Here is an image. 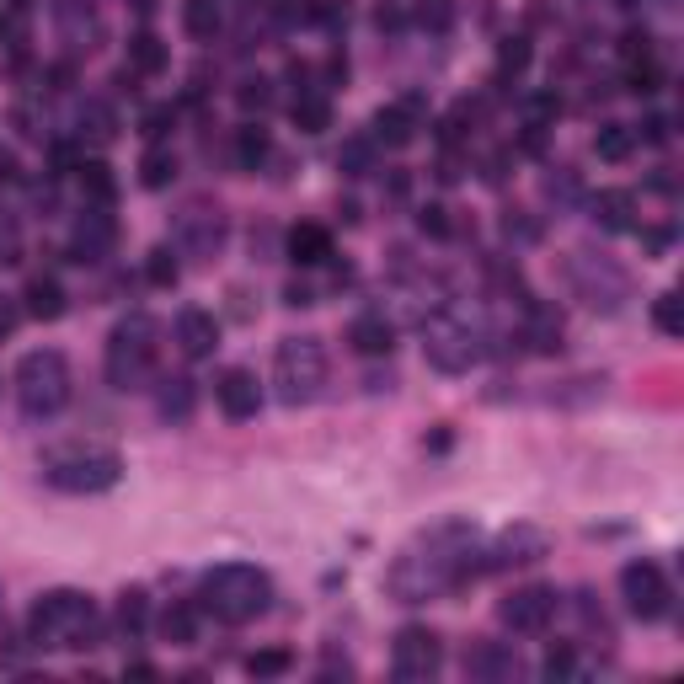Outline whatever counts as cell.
Here are the masks:
<instances>
[{
    "instance_id": "obj_1",
    "label": "cell",
    "mask_w": 684,
    "mask_h": 684,
    "mask_svg": "<svg viewBox=\"0 0 684 684\" xmlns=\"http://www.w3.org/2000/svg\"><path fill=\"white\" fill-rule=\"evenodd\" d=\"M481 572L487 567H481V551H476V530L465 519H444L391 556L385 588H391L396 604H423V599H439L449 588L481 578Z\"/></svg>"
},
{
    "instance_id": "obj_2",
    "label": "cell",
    "mask_w": 684,
    "mask_h": 684,
    "mask_svg": "<svg viewBox=\"0 0 684 684\" xmlns=\"http://www.w3.org/2000/svg\"><path fill=\"white\" fill-rule=\"evenodd\" d=\"M268 604H273V578L246 562L209 567L204 583H198V610H209L225 626H246V620L268 615Z\"/></svg>"
},
{
    "instance_id": "obj_3",
    "label": "cell",
    "mask_w": 684,
    "mask_h": 684,
    "mask_svg": "<svg viewBox=\"0 0 684 684\" xmlns=\"http://www.w3.org/2000/svg\"><path fill=\"white\" fill-rule=\"evenodd\" d=\"M155 359H161V326L145 310H129L113 332H107V385L113 391H145L155 375Z\"/></svg>"
},
{
    "instance_id": "obj_4",
    "label": "cell",
    "mask_w": 684,
    "mask_h": 684,
    "mask_svg": "<svg viewBox=\"0 0 684 684\" xmlns=\"http://www.w3.org/2000/svg\"><path fill=\"white\" fill-rule=\"evenodd\" d=\"M27 631H33L38 647H97V604H91V594H75V588H54L33 604Z\"/></svg>"
},
{
    "instance_id": "obj_5",
    "label": "cell",
    "mask_w": 684,
    "mask_h": 684,
    "mask_svg": "<svg viewBox=\"0 0 684 684\" xmlns=\"http://www.w3.org/2000/svg\"><path fill=\"white\" fill-rule=\"evenodd\" d=\"M70 391H75V375H70V359L59 348H33L22 353L17 364V401L22 412L33 417H59L70 407Z\"/></svg>"
},
{
    "instance_id": "obj_6",
    "label": "cell",
    "mask_w": 684,
    "mask_h": 684,
    "mask_svg": "<svg viewBox=\"0 0 684 684\" xmlns=\"http://www.w3.org/2000/svg\"><path fill=\"white\" fill-rule=\"evenodd\" d=\"M326 385V348L321 337H284L273 353V391L284 407H305Z\"/></svg>"
},
{
    "instance_id": "obj_7",
    "label": "cell",
    "mask_w": 684,
    "mask_h": 684,
    "mask_svg": "<svg viewBox=\"0 0 684 684\" xmlns=\"http://www.w3.org/2000/svg\"><path fill=\"white\" fill-rule=\"evenodd\" d=\"M43 481L59 492H107L123 481V460L113 455V449H54L49 460H43Z\"/></svg>"
},
{
    "instance_id": "obj_8",
    "label": "cell",
    "mask_w": 684,
    "mask_h": 684,
    "mask_svg": "<svg viewBox=\"0 0 684 684\" xmlns=\"http://www.w3.org/2000/svg\"><path fill=\"white\" fill-rule=\"evenodd\" d=\"M423 353L439 375H465L481 359V326L460 310H439L423 321Z\"/></svg>"
},
{
    "instance_id": "obj_9",
    "label": "cell",
    "mask_w": 684,
    "mask_h": 684,
    "mask_svg": "<svg viewBox=\"0 0 684 684\" xmlns=\"http://www.w3.org/2000/svg\"><path fill=\"white\" fill-rule=\"evenodd\" d=\"M567 278H572V289H578L594 310H615L631 294V278L620 273L610 257H594V252H572Z\"/></svg>"
},
{
    "instance_id": "obj_10",
    "label": "cell",
    "mask_w": 684,
    "mask_h": 684,
    "mask_svg": "<svg viewBox=\"0 0 684 684\" xmlns=\"http://www.w3.org/2000/svg\"><path fill=\"white\" fill-rule=\"evenodd\" d=\"M444 668V642H439V631H428V626H401L396 631V642H391V674L396 679H433Z\"/></svg>"
},
{
    "instance_id": "obj_11",
    "label": "cell",
    "mask_w": 684,
    "mask_h": 684,
    "mask_svg": "<svg viewBox=\"0 0 684 684\" xmlns=\"http://www.w3.org/2000/svg\"><path fill=\"white\" fill-rule=\"evenodd\" d=\"M230 241V220L225 209H209V204H193L188 214L177 220V252L193 257V262H214Z\"/></svg>"
},
{
    "instance_id": "obj_12",
    "label": "cell",
    "mask_w": 684,
    "mask_h": 684,
    "mask_svg": "<svg viewBox=\"0 0 684 684\" xmlns=\"http://www.w3.org/2000/svg\"><path fill=\"white\" fill-rule=\"evenodd\" d=\"M540 556H551V535L540 530V524H508V530L481 551V567L487 572H513V567H535Z\"/></svg>"
},
{
    "instance_id": "obj_13",
    "label": "cell",
    "mask_w": 684,
    "mask_h": 684,
    "mask_svg": "<svg viewBox=\"0 0 684 684\" xmlns=\"http://www.w3.org/2000/svg\"><path fill=\"white\" fill-rule=\"evenodd\" d=\"M620 594H626V610L636 620H658L668 610V599H674V588H668L658 562H626L620 567Z\"/></svg>"
},
{
    "instance_id": "obj_14",
    "label": "cell",
    "mask_w": 684,
    "mask_h": 684,
    "mask_svg": "<svg viewBox=\"0 0 684 684\" xmlns=\"http://www.w3.org/2000/svg\"><path fill=\"white\" fill-rule=\"evenodd\" d=\"M556 588H546V583H530V588H513V594L497 604V615H503V626L508 631H546L551 626V615H556Z\"/></svg>"
},
{
    "instance_id": "obj_15",
    "label": "cell",
    "mask_w": 684,
    "mask_h": 684,
    "mask_svg": "<svg viewBox=\"0 0 684 684\" xmlns=\"http://www.w3.org/2000/svg\"><path fill=\"white\" fill-rule=\"evenodd\" d=\"M113 241H118V220L102 204H91L70 230V257L75 262H102L107 252H113Z\"/></svg>"
},
{
    "instance_id": "obj_16",
    "label": "cell",
    "mask_w": 684,
    "mask_h": 684,
    "mask_svg": "<svg viewBox=\"0 0 684 684\" xmlns=\"http://www.w3.org/2000/svg\"><path fill=\"white\" fill-rule=\"evenodd\" d=\"M214 401H220V412L230 423H246V417L262 412V385L252 369H225L220 380H214Z\"/></svg>"
},
{
    "instance_id": "obj_17",
    "label": "cell",
    "mask_w": 684,
    "mask_h": 684,
    "mask_svg": "<svg viewBox=\"0 0 684 684\" xmlns=\"http://www.w3.org/2000/svg\"><path fill=\"white\" fill-rule=\"evenodd\" d=\"M417 113H423V97H401L391 107H380V113H375V139H380V145H391V150L412 145V139H417Z\"/></svg>"
},
{
    "instance_id": "obj_18",
    "label": "cell",
    "mask_w": 684,
    "mask_h": 684,
    "mask_svg": "<svg viewBox=\"0 0 684 684\" xmlns=\"http://www.w3.org/2000/svg\"><path fill=\"white\" fill-rule=\"evenodd\" d=\"M177 348L188 353V359H209V353L220 348V321H214L209 310L188 305V310L177 316Z\"/></svg>"
},
{
    "instance_id": "obj_19",
    "label": "cell",
    "mask_w": 684,
    "mask_h": 684,
    "mask_svg": "<svg viewBox=\"0 0 684 684\" xmlns=\"http://www.w3.org/2000/svg\"><path fill=\"white\" fill-rule=\"evenodd\" d=\"M524 337H530L535 353H556L562 348V316L540 300H524Z\"/></svg>"
},
{
    "instance_id": "obj_20",
    "label": "cell",
    "mask_w": 684,
    "mask_h": 684,
    "mask_svg": "<svg viewBox=\"0 0 684 684\" xmlns=\"http://www.w3.org/2000/svg\"><path fill=\"white\" fill-rule=\"evenodd\" d=\"M348 342H353V353H364V359H385V353L396 348V326L385 316H359L348 326Z\"/></svg>"
},
{
    "instance_id": "obj_21",
    "label": "cell",
    "mask_w": 684,
    "mask_h": 684,
    "mask_svg": "<svg viewBox=\"0 0 684 684\" xmlns=\"http://www.w3.org/2000/svg\"><path fill=\"white\" fill-rule=\"evenodd\" d=\"M22 300H27V316L33 321H59L65 316V289H59V278H49V273L27 278Z\"/></svg>"
},
{
    "instance_id": "obj_22",
    "label": "cell",
    "mask_w": 684,
    "mask_h": 684,
    "mask_svg": "<svg viewBox=\"0 0 684 684\" xmlns=\"http://www.w3.org/2000/svg\"><path fill=\"white\" fill-rule=\"evenodd\" d=\"M465 668L481 679H513L519 674V652H508V647H497V642H481L465 652Z\"/></svg>"
},
{
    "instance_id": "obj_23",
    "label": "cell",
    "mask_w": 684,
    "mask_h": 684,
    "mask_svg": "<svg viewBox=\"0 0 684 684\" xmlns=\"http://www.w3.org/2000/svg\"><path fill=\"white\" fill-rule=\"evenodd\" d=\"M284 246H289V262H300V268H316V262L332 257V236L321 225H294Z\"/></svg>"
},
{
    "instance_id": "obj_24",
    "label": "cell",
    "mask_w": 684,
    "mask_h": 684,
    "mask_svg": "<svg viewBox=\"0 0 684 684\" xmlns=\"http://www.w3.org/2000/svg\"><path fill=\"white\" fill-rule=\"evenodd\" d=\"M75 177H81L86 204L113 209V198H118V177H113V166H107V161H81V166H75Z\"/></svg>"
},
{
    "instance_id": "obj_25",
    "label": "cell",
    "mask_w": 684,
    "mask_h": 684,
    "mask_svg": "<svg viewBox=\"0 0 684 684\" xmlns=\"http://www.w3.org/2000/svg\"><path fill=\"white\" fill-rule=\"evenodd\" d=\"M220 22H225L220 0H182V27H188V38L209 43L214 33H220Z\"/></svg>"
},
{
    "instance_id": "obj_26",
    "label": "cell",
    "mask_w": 684,
    "mask_h": 684,
    "mask_svg": "<svg viewBox=\"0 0 684 684\" xmlns=\"http://www.w3.org/2000/svg\"><path fill=\"white\" fill-rule=\"evenodd\" d=\"M155 412H161L166 423H188V417H193V380H182V375L161 380V396H155Z\"/></svg>"
},
{
    "instance_id": "obj_27",
    "label": "cell",
    "mask_w": 684,
    "mask_h": 684,
    "mask_svg": "<svg viewBox=\"0 0 684 684\" xmlns=\"http://www.w3.org/2000/svg\"><path fill=\"white\" fill-rule=\"evenodd\" d=\"M166 59H171V54H166V43L155 38V33H134V38H129V70H134V75H161Z\"/></svg>"
},
{
    "instance_id": "obj_28",
    "label": "cell",
    "mask_w": 684,
    "mask_h": 684,
    "mask_svg": "<svg viewBox=\"0 0 684 684\" xmlns=\"http://www.w3.org/2000/svg\"><path fill=\"white\" fill-rule=\"evenodd\" d=\"M631 209H636V198L631 193H620V188H610V193H599L594 198V220L604 225V230H631L636 220H631Z\"/></svg>"
},
{
    "instance_id": "obj_29",
    "label": "cell",
    "mask_w": 684,
    "mask_h": 684,
    "mask_svg": "<svg viewBox=\"0 0 684 684\" xmlns=\"http://www.w3.org/2000/svg\"><path fill=\"white\" fill-rule=\"evenodd\" d=\"M145 626H150V594H145V588H123V594H118V631L139 636Z\"/></svg>"
},
{
    "instance_id": "obj_30",
    "label": "cell",
    "mask_w": 684,
    "mask_h": 684,
    "mask_svg": "<svg viewBox=\"0 0 684 684\" xmlns=\"http://www.w3.org/2000/svg\"><path fill=\"white\" fill-rule=\"evenodd\" d=\"M161 636L171 647H193L198 642V610L193 604H171V610L161 615Z\"/></svg>"
},
{
    "instance_id": "obj_31",
    "label": "cell",
    "mask_w": 684,
    "mask_h": 684,
    "mask_svg": "<svg viewBox=\"0 0 684 684\" xmlns=\"http://www.w3.org/2000/svg\"><path fill=\"white\" fill-rule=\"evenodd\" d=\"M594 150H599V161H631V150H636V129H626V123H604V129L594 134Z\"/></svg>"
},
{
    "instance_id": "obj_32",
    "label": "cell",
    "mask_w": 684,
    "mask_h": 684,
    "mask_svg": "<svg viewBox=\"0 0 684 684\" xmlns=\"http://www.w3.org/2000/svg\"><path fill=\"white\" fill-rule=\"evenodd\" d=\"M171 177H177V155L161 150V145H150L145 161H139V182H145L150 193H161V188H171Z\"/></svg>"
},
{
    "instance_id": "obj_33",
    "label": "cell",
    "mask_w": 684,
    "mask_h": 684,
    "mask_svg": "<svg viewBox=\"0 0 684 684\" xmlns=\"http://www.w3.org/2000/svg\"><path fill=\"white\" fill-rule=\"evenodd\" d=\"M273 155V139H268V129L262 123H246V129L236 134V161L246 166V171H257L262 161Z\"/></svg>"
},
{
    "instance_id": "obj_34",
    "label": "cell",
    "mask_w": 684,
    "mask_h": 684,
    "mask_svg": "<svg viewBox=\"0 0 684 684\" xmlns=\"http://www.w3.org/2000/svg\"><path fill=\"white\" fill-rule=\"evenodd\" d=\"M294 123H300L305 134H321L326 123H332V102H326L321 91H300V97H294Z\"/></svg>"
},
{
    "instance_id": "obj_35",
    "label": "cell",
    "mask_w": 684,
    "mask_h": 684,
    "mask_svg": "<svg viewBox=\"0 0 684 684\" xmlns=\"http://www.w3.org/2000/svg\"><path fill=\"white\" fill-rule=\"evenodd\" d=\"M289 668H294L289 647H257L252 658H246V674H252V679H284Z\"/></svg>"
},
{
    "instance_id": "obj_36",
    "label": "cell",
    "mask_w": 684,
    "mask_h": 684,
    "mask_svg": "<svg viewBox=\"0 0 684 684\" xmlns=\"http://www.w3.org/2000/svg\"><path fill=\"white\" fill-rule=\"evenodd\" d=\"M81 134L97 139V145H107V139H118V113L107 102H86L81 107Z\"/></svg>"
},
{
    "instance_id": "obj_37",
    "label": "cell",
    "mask_w": 684,
    "mask_h": 684,
    "mask_svg": "<svg viewBox=\"0 0 684 684\" xmlns=\"http://www.w3.org/2000/svg\"><path fill=\"white\" fill-rule=\"evenodd\" d=\"M652 326H658L663 337H679V332H684V300H679L674 289L652 300Z\"/></svg>"
},
{
    "instance_id": "obj_38",
    "label": "cell",
    "mask_w": 684,
    "mask_h": 684,
    "mask_svg": "<svg viewBox=\"0 0 684 684\" xmlns=\"http://www.w3.org/2000/svg\"><path fill=\"white\" fill-rule=\"evenodd\" d=\"M412 17H417V27H428V33H449V22H455V0H417Z\"/></svg>"
},
{
    "instance_id": "obj_39",
    "label": "cell",
    "mask_w": 684,
    "mask_h": 684,
    "mask_svg": "<svg viewBox=\"0 0 684 684\" xmlns=\"http://www.w3.org/2000/svg\"><path fill=\"white\" fill-rule=\"evenodd\" d=\"M236 102L246 107V113H268L273 107V81L268 75H246V81L236 86Z\"/></svg>"
},
{
    "instance_id": "obj_40",
    "label": "cell",
    "mask_w": 684,
    "mask_h": 684,
    "mask_svg": "<svg viewBox=\"0 0 684 684\" xmlns=\"http://www.w3.org/2000/svg\"><path fill=\"white\" fill-rule=\"evenodd\" d=\"M145 278L155 289H171L182 278V268H177V252H171V246H155L150 252V262H145Z\"/></svg>"
},
{
    "instance_id": "obj_41",
    "label": "cell",
    "mask_w": 684,
    "mask_h": 684,
    "mask_svg": "<svg viewBox=\"0 0 684 684\" xmlns=\"http://www.w3.org/2000/svg\"><path fill=\"white\" fill-rule=\"evenodd\" d=\"M337 166L348 171V177H364V171L375 166V150H369V139H348V145H342V155H337Z\"/></svg>"
},
{
    "instance_id": "obj_42",
    "label": "cell",
    "mask_w": 684,
    "mask_h": 684,
    "mask_svg": "<svg viewBox=\"0 0 684 684\" xmlns=\"http://www.w3.org/2000/svg\"><path fill=\"white\" fill-rule=\"evenodd\" d=\"M524 65H530V38H508L497 49V75H519Z\"/></svg>"
},
{
    "instance_id": "obj_43",
    "label": "cell",
    "mask_w": 684,
    "mask_h": 684,
    "mask_svg": "<svg viewBox=\"0 0 684 684\" xmlns=\"http://www.w3.org/2000/svg\"><path fill=\"white\" fill-rule=\"evenodd\" d=\"M17 252H22V225L11 209H0V262H17Z\"/></svg>"
},
{
    "instance_id": "obj_44",
    "label": "cell",
    "mask_w": 684,
    "mask_h": 684,
    "mask_svg": "<svg viewBox=\"0 0 684 684\" xmlns=\"http://www.w3.org/2000/svg\"><path fill=\"white\" fill-rule=\"evenodd\" d=\"M417 230H423V236H449V209H439V204L417 209Z\"/></svg>"
},
{
    "instance_id": "obj_45",
    "label": "cell",
    "mask_w": 684,
    "mask_h": 684,
    "mask_svg": "<svg viewBox=\"0 0 684 684\" xmlns=\"http://www.w3.org/2000/svg\"><path fill=\"white\" fill-rule=\"evenodd\" d=\"M620 54H626V65H642V59H652V38L647 33H626V38H620Z\"/></svg>"
},
{
    "instance_id": "obj_46",
    "label": "cell",
    "mask_w": 684,
    "mask_h": 684,
    "mask_svg": "<svg viewBox=\"0 0 684 684\" xmlns=\"http://www.w3.org/2000/svg\"><path fill=\"white\" fill-rule=\"evenodd\" d=\"M572 668H578V658H572V647H551V652H546V679H567Z\"/></svg>"
},
{
    "instance_id": "obj_47",
    "label": "cell",
    "mask_w": 684,
    "mask_h": 684,
    "mask_svg": "<svg viewBox=\"0 0 684 684\" xmlns=\"http://www.w3.org/2000/svg\"><path fill=\"white\" fill-rule=\"evenodd\" d=\"M171 123H177V113H171V107L161 102V107H150V113H145V134H150V139H166Z\"/></svg>"
},
{
    "instance_id": "obj_48",
    "label": "cell",
    "mask_w": 684,
    "mask_h": 684,
    "mask_svg": "<svg viewBox=\"0 0 684 684\" xmlns=\"http://www.w3.org/2000/svg\"><path fill=\"white\" fill-rule=\"evenodd\" d=\"M556 113H562V102H556V97H535L530 102V123H535V129H540V123H551Z\"/></svg>"
},
{
    "instance_id": "obj_49",
    "label": "cell",
    "mask_w": 684,
    "mask_h": 684,
    "mask_svg": "<svg viewBox=\"0 0 684 684\" xmlns=\"http://www.w3.org/2000/svg\"><path fill=\"white\" fill-rule=\"evenodd\" d=\"M17 321H22V310L11 305V300H0V337H11V332H17Z\"/></svg>"
},
{
    "instance_id": "obj_50",
    "label": "cell",
    "mask_w": 684,
    "mask_h": 684,
    "mask_svg": "<svg viewBox=\"0 0 684 684\" xmlns=\"http://www.w3.org/2000/svg\"><path fill=\"white\" fill-rule=\"evenodd\" d=\"M284 300H289V305H316V294H310L305 284H289V289H284Z\"/></svg>"
},
{
    "instance_id": "obj_51",
    "label": "cell",
    "mask_w": 684,
    "mask_h": 684,
    "mask_svg": "<svg viewBox=\"0 0 684 684\" xmlns=\"http://www.w3.org/2000/svg\"><path fill=\"white\" fill-rule=\"evenodd\" d=\"M0 182H17V155L0 150Z\"/></svg>"
},
{
    "instance_id": "obj_52",
    "label": "cell",
    "mask_w": 684,
    "mask_h": 684,
    "mask_svg": "<svg viewBox=\"0 0 684 684\" xmlns=\"http://www.w3.org/2000/svg\"><path fill=\"white\" fill-rule=\"evenodd\" d=\"M647 139H652V145H663V139H668V123H663V118H647Z\"/></svg>"
},
{
    "instance_id": "obj_53",
    "label": "cell",
    "mask_w": 684,
    "mask_h": 684,
    "mask_svg": "<svg viewBox=\"0 0 684 684\" xmlns=\"http://www.w3.org/2000/svg\"><path fill=\"white\" fill-rule=\"evenodd\" d=\"M134 11H145V17H150V11H155V0H134Z\"/></svg>"
},
{
    "instance_id": "obj_54",
    "label": "cell",
    "mask_w": 684,
    "mask_h": 684,
    "mask_svg": "<svg viewBox=\"0 0 684 684\" xmlns=\"http://www.w3.org/2000/svg\"><path fill=\"white\" fill-rule=\"evenodd\" d=\"M0 604H6V588H0Z\"/></svg>"
}]
</instances>
